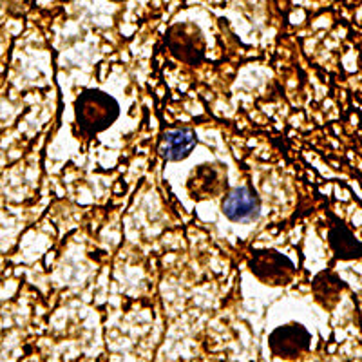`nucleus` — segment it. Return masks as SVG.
Instances as JSON below:
<instances>
[{
  "mask_svg": "<svg viewBox=\"0 0 362 362\" xmlns=\"http://www.w3.org/2000/svg\"><path fill=\"white\" fill-rule=\"evenodd\" d=\"M119 116V105L100 89H83L74 102V118L82 134L95 136L111 127Z\"/></svg>",
  "mask_w": 362,
  "mask_h": 362,
  "instance_id": "nucleus-1",
  "label": "nucleus"
},
{
  "mask_svg": "<svg viewBox=\"0 0 362 362\" xmlns=\"http://www.w3.org/2000/svg\"><path fill=\"white\" fill-rule=\"evenodd\" d=\"M248 268L261 283L274 284H288L296 276V264L286 255L279 254L277 250L264 248V250H254L248 261Z\"/></svg>",
  "mask_w": 362,
  "mask_h": 362,
  "instance_id": "nucleus-2",
  "label": "nucleus"
},
{
  "mask_svg": "<svg viewBox=\"0 0 362 362\" xmlns=\"http://www.w3.org/2000/svg\"><path fill=\"white\" fill-rule=\"evenodd\" d=\"M167 45L181 62L198 66L205 57V38L194 24H176L169 29Z\"/></svg>",
  "mask_w": 362,
  "mask_h": 362,
  "instance_id": "nucleus-3",
  "label": "nucleus"
},
{
  "mask_svg": "<svg viewBox=\"0 0 362 362\" xmlns=\"http://www.w3.org/2000/svg\"><path fill=\"white\" fill-rule=\"evenodd\" d=\"M228 187L226 169L219 163H203L190 173L187 181V190L196 202L212 199L221 196Z\"/></svg>",
  "mask_w": 362,
  "mask_h": 362,
  "instance_id": "nucleus-4",
  "label": "nucleus"
},
{
  "mask_svg": "<svg viewBox=\"0 0 362 362\" xmlns=\"http://www.w3.org/2000/svg\"><path fill=\"white\" fill-rule=\"evenodd\" d=\"M226 219L234 223H250L259 218L261 199L250 187H238L226 194L221 203Z\"/></svg>",
  "mask_w": 362,
  "mask_h": 362,
  "instance_id": "nucleus-5",
  "label": "nucleus"
},
{
  "mask_svg": "<svg viewBox=\"0 0 362 362\" xmlns=\"http://www.w3.org/2000/svg\"><path fill=\"white\" fill-rule=\"evenodd\" d=\"M310 337L308 329L300 325H286L274 329L268 337V346L272 354L281 358H293L308 350Z\"/></svg>",
  "mask_w": 362,
  "mask_h": 362,
  "instance_id": "nucleus-6",
  "label": "nucleus"
},
{
  "mask_svg": "<svg viewBox=\"0 0 362 362\" xmlns=\"http://www.w3.org/2000/svg\"><path fill=\"white\" fill-rule=\"evenodd\" d=\"M198 145V136L192 129H174L165 134L160 153L167 161H181L190 156Z\"/></svg>",
  "mask_w": 362,
  "mask_h": 362,
  "instance_id": "nucleus-7",
  "label": "nucleus"
},
{
  "mask_svg": "<svg viewBox=\"0 0 362 362\" xmlns=\"http://www.w3.org/2000/svg\"><path fill=\"white\" fill-rule=\"evenodd\" d=\"M328 243L339 259L350 261L362 257V243L355 238L354 232L342 223H337V225L329 228Z\"/></svg>",
  "mask_w": 362,
  "mask_h": 362,
  "instance_id": "nucleus-8",
  "label": "nucleus"
},
{
  "mask_svg": "<svg viewBox=\"0 0 362 362\" xmlns=\"http://www.w3.org/2000/svg\"><path fill=\"white\" fill-rule=\"evenodd\" d=\"M112 2H124V0H112Z\"/></svg>",
  "mask_w": 362,
  "mask_h": 362,
  "instance_id": "nucleus-9",
  "label": "nucleus"
}]
</instances>
